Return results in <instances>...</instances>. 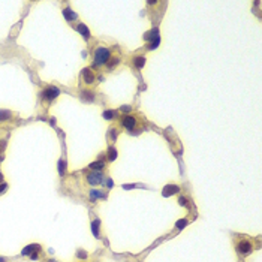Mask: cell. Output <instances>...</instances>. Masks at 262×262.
Listing matches in <instances>:
<instances>
[{
	"instance_id": "1",
	"label": "cell",
	"mask_w": 262,
	"mask_h": 262,
	"mask_svg": "<svg viewBox=\"0 0 262 262\" xmlns=\"http://www.w3.org/2000/svg\"><path fill=\"white\" fill-rule=\"evenodd\" d=\"M111 57V51L106 46H97L94 49V66H102L106 65V62Z\"/></svg>"
},
{
	"instance_id": "2",
	"label": "cell",
	"mask_w": 262,
	"mask_h": 262,
	"mask_svg": "<svg viewBox=\"0 0 262 262\" xmlns=\"http://www.w3.org/2000/svg\"><path fill=\"white\" fill-rule=\"evenodd\" d=\"M252 250H253L252 241H249V240H240V241H238V244H237V252H238V253H241V255H249Z\"/></svg>"
},
{
	"instance_id": "3",
	"label": "cell",
	"mask_w": 262,
	"mask_h": 262,
	"mask_svg": "<svg viewBox=\"0 0 262 262\" xmlns=\"http://www.w3.org/2000/svg\"><path fill=\"white\" fill-rule=\"evenodd\" d=\"M122 126L128 131H133L136 128V117L133 115H125L122 117Z\"/></svg>"
},
{
	"instance_id": "4",
	"label": "cell",
	"mask_w": 262,
	"mask_h": 262,
	"mask_svg": "<svg viewBox=\"0 0 262 262\" xmlns=\"http://www.w3.org/2000/svg\"><path fill=\"white\" fill-rule=\"evenodd\" d=\"M58 94H60V90H58V88H55V87H52V86L46 87L44 90V93H42L44 99H46L48 102H49V100H52V99H55Z\"/></svg>"
},
{
	"instance_id": "5",
	"label": "cell",
	"mask_w": 262,
	"mask_h": 262,
	"mask_svg": "<svg viewBox=\"0 0 262 262\" xmlns=\"http://www.w3.org/2000/svg\"><path fill=\"white\" fill-rule=\"evenodd\" d=\"M87 181L90 183V184H100L102 183V175H100V172H91V174L87 175Z\"/></svg>"
},
{
	"instance_id": "6",
	"label": "cell",
	"mask_w": 262,
	"mask_h": 262,
	"mask_svg": "<svg viewBox=\"0 0 262 262\" xmlns=\"http://www.w3.org/2000/svg\"><path fill=\"white\" fill-rule=\"evenodd\" d=\"M83 78H84V83H87V84H93L94 80H96V75L93 74L91 69H84V71H83Z\"/></svg>"
},
{
	"instance_id": "7",
	"label": "cell",
	"mask_w": 262,
	"mask_h": 262,
	"mask_svg": "<svg viewBox=\"0 0 262 262\" xmlns=\"http://www.w3.org/2000/svg\"><path fill=\"white\" fill-rule=\"evenodd\" d=\"M41 250V246L39 244H30V246H27V247H24V250H23V255H33V253H38Z\"/></svg>"
},
{
	"instance_id": "8",
	"label": "cell",
	"mask_w": 262,
	"mask_h": 262,
	"mask_svg": "<svg viewBox=\"0 0 262 262\" xmlns=\"http://www.w3.org/2000/svg\"><path fill=\"white\" fill-rule=\"evenodd\" d=\"M178 190H180V189H178V186H174V184L165 186V189H163V196H171V195L177 193Z\"/></svg>"
},
{
	"instance_id": "9",
	"label": "cell",
	"mask_w": 262,
	"mask_h": 262,
	"mask_svg": "<svg viewBox=\"0 0 262 262\" xmlns=\"http://www.w3.org/2000/svg\"><path fill=\"white\" fill-rule=\"evenodd\" d=\"M118 63H120V58H118L117 55H111V57H109V60L106 62V68H108L109 71H112V69H114V68H115Z\"/></svg>"
},
{
	"instance_id": "10",
	"label": "cell",
	"mask_w": 262,
	"mask_h": 262,
	"mask_svg": "<svg viewBox=\"0 0 262 262\" xmlns=\"http://www.w3.org/2000/svg\"><path fill=\"white\" fill-rule=\"evenodd\" d=\"M157 35H159V30H157V29H153L151 32H148V33L144 36V39H145V41H156V39H159Z\"/></svg>"
},
{
	"instance_id": "11",
	"label": "cell",
	"mask_w": 262,
	"mask_h": 262,
	"mask_svg": "<svg viewBox=\"0 0 262 262\" xmlns=\"http://www.w3.org/2000/svg\"><path fill=\"white\" fill-rule=\"evenodd\" d=\"M144 65H145V57H142V55H138V57H135V58H133V66H135V68L141 69V68H142Z\"/></svg>"
},
{
	"instance_id": "12",
	"label": "cell",
	"mask_w": 262,
	"mask_h": 262,
	"mask_svg": "<svg viewBox=\"0 0 262 262\" xmlns=\"http://www.w3.org/2000/svg\"><path fill=\"white\" fill-rule=\"evenodd\" d=\"M77 29H78V32H80V33H81V35H83L86 39H88V38H90V32H88V29L84 26V24H83V23H80Z\"/></svg>"
},
{
	"instance_id": "13",
	"label": "cell",
	"mask_w": 262,
	"mask_h": 262,
	"mask_svg": "<svg viewBox=\"0 0 262 262\" xmlns=\"http://www.w3.org/2000/svg\"><path fill=\"white\" fill-rule=\"evenodd\" d=\"M63 14H65V17H66V20H68V21H72V20H75V18H77V15H75V14H74V12L69 9V8H66V9L63 11Z\"/></svg>"
},
{
	"instance_id": "14",
	"label": "cell",
	"mask_w": 262,
	"mask_h": 262,
	"mask_svg": "<svg viewBox=\"0 0 262 262\" xmlns=\"http://www.w3.org/2000/svg\"><path fill=\"white\" fill-rule=\"evenodd\" d=\"M103 165H105V163L99 160V162H93V163L90 165V168H91L93 171H100V169L103 168Z\"/></svg>"
},
{
	"instance_id": "15",
	"label": "cell",
	"mask_w": 262,
	"mask_h": 262,
	"mask_svg": "<svg viewBox=\"0 0 262 262\" xmlns=\"http://www.w3.org/2000/svg\"><path fill=\"white\" fill-rule=\"evenodd\" d=\"M11 117H12V114L9 111H0V122H5V120H8Z\"/></svg>"
},
{
	"instance_id": "16",
	"label": "cell",
	"mask_w": 262,
	"mask_h": 262,
	"mask_svg": "<svg viewBox=\"0 0 262 262\" xmlns=\"http://www.w3.org/2000/svg\"><path fill=\"white\" fill-rule=\"evenodd\" d=\"M93 234L97 237L99 235V220H94L93 222Z\"/></svg>"
},
{
	"instance_id": "17",
	"label": "cell",
	"mask_w": 262,
	"mask_h": 262,
	"mask_svg": "<svg viewBox=\"0 0 262 262\" xmlns=\"http://www.w3.org/2000/svg\"><path fill=\"white\" fill-rule=\"evenodd\" d=\"M103 195H102V192L100 190H91V199H94V198H102Z\"/></svg>"
},
{
	"instance_id": "18",
	"label": "cell",
	"mask_w": 262,
	"mask_h": 262,
	"mask_svg": "<svg viewBox=\"0 0 262 262\" xmlns=\"http://www.w3.org/2000/svg\"><path fill=\"white\" fill-rule=\"evenodd\" d=\"M115 156H117V151H115L114 148H111V150H109V160H114Z\"/></svg>"
},
{
	"instance_id": "19",
	"label": "cell",
	"mask_w": 262,
	"mask_h": 262,
	"mask_svg": "<svg viewBox=\"0 0 262 262\" xmlns=\"http://www.w3.org/2000/svg\"><path fill=\"white\" fill-rule=\"evenodd\" d=\"M83 99H87V100H93V96H91V93H90V91H86V93H83Z\"/></svg>"
},
{
	"instance_id": "20",
	"label": "cell",
	"mask_w": 262,
	"mask_h": 262,
	"mask_svg": "<svg viewBox=\"0 0 262 262\" xmlns=\"http://www.w3.org/2000/svg\"><path fill=\"white\" fill-rule=\"evenodd\" d=\"M58 172L62 175L65 174V163L63 162H58Z\"/></svg>"
},
{
	"instance_id": "21",
	"label": "cell",
	"mask_w": 262,
	"mask_h": 262,
	"mask_svg": "<svg viewBox=\"0 0 262 262\" xmlns=\"http://www.w3.org/2000/svg\"><path fill=\"white\" fill-rule=\"evenodd\" d=\"M5 147H6V141H0V153L5 150Z\"/></svg>"
},
{
	"instance_id": "22",
	"label": "cell",
	"mask_w": 262,
	"mask_h": 262,
	"mask_svg": "<svg viewBox=\"0 0 262 262\" xmlns=\"http://www.w3.org/2000/svg\"><path fill=\"white\" fill-rule=\"evenodd\" d=\"M183 225H186V220H181V222H177V228H183Z\"/></svg>"
},
{
	"instance_id": "23",
	"label": "cell",
	"mask_w": 262,
	"mask_h": 262,
	"mask_svg": "<svg viewBox=\"0 0 262 262\" xmlns=\"http://www.w3.org/2000/svg\"><path fill=\"white\" fill-rule=\"evenodd\" d=\"M38 258H39V256H38V253H33V255H30V259H32V261H36Z\"/></svg>"
},
{
	"instance_id": "24",
	"label": "cell",
	"mask_w": 262,
	"mask_h": 262,
	"mask_svg": "<svg viewBox=\"0 0 262 262\" xmlns=\"http://www.w3.org/2000/svg\"><path fill=\"white\" fill-rule=\"evenodd\" d=\"M178 202H180L181 205H186V199H184V198H180V199H178Z\"/></svg>"
},
{
	"instance_id": "25",
	"label": "cell",
	"mask_w": 262,
	"mask_h": 262,
	"mask_svg": "<svg viewBox=\"0 0 262 262\" xmlns=\"http://www.w3.org/2000/svg\"><path fill=\"white\" fill-rule=\"evenodd\" d=\"M5 189H6V184H0V193L5 192Z\"/></svg>"
},
{
	"instance_id": "26",
	"label": "cell",
	"mask_w": 262,
	"mask_h": 262,
	"mask_svg": "<svg viewBox=\"0 0 262 262\" xmlns=\"http://www.w3.org/2000/svg\"><path fill=\"white\" fill-rule=\"evenodd\" d=\"M78 256H80V258H86L87 255H86V253H83V252H78Z\"/></svg>"
},
{
	"instance_id": "27",
	"label": "cell",
	"mask_w": 262,
	"mask_h": 262,
	"mask_svg": "<svg viewBox=\"0 0 262 262\" xmlns=\"http://www.w3.org/2000/svg\"><path fill=\"white\" fill-rule=\"evenodd\" d=\"M105 117H112V112H105Z\"/></svg>"
},
{
	"instance_id": "28",
	"label": "cell",
	"mask_w": 262,
	"mask_h": 262,
	"mask_svg": "<svg viewBox=\"0 0 262 262\" xmlns=\"http://www.w3.org/2000/svg\"><path fill=\"white\" fill-rule=\"evenodd\" d=\"M2 181H3V174L0 172V183H2Z\"/></svg>"
},
{
	"instance_id": "29",
	"label": "cell",
	"mask_w": 262,
	"mask_h": 262,
	"mask_svg": "<svg viewBox=\"0 0 262 262\" xmlns=\"http://www.w3.org/2000/svg\"><path fill=\"white\" fill-rule=\"evenodd\" d=\"M0 262H5V259H3V258H0Z\"/></svg>"
},
{
	"instance_id": "30",
	"label": "cell",
	"mask_w": 262,
	"mask_h": 262,
	"mask_svg": "<svg viewBox=\"0 0 262 262\" xmlns=\"http://www.w3.org/2000/svg\"><path fill=\"white\" fill-rule=\"evenodd\" d=\"M49 262H55V261H49Z\"/></svg>"
}]
</instances>
